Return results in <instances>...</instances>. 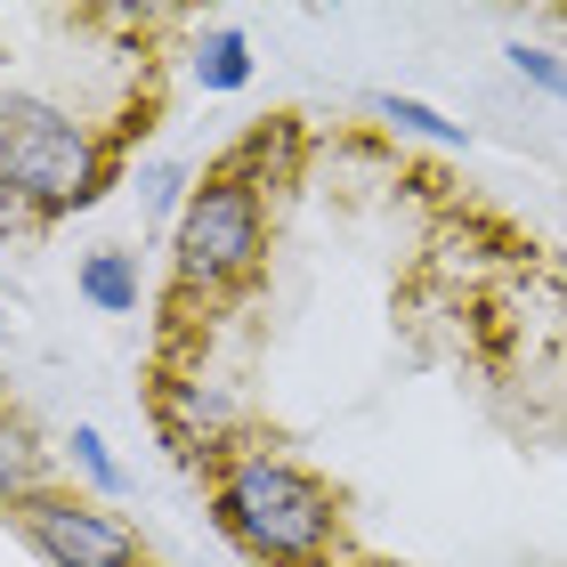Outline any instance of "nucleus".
<instances>
[{"mask_svg":"<svg viewBox=\"0 0 567 567\" xmlns=\"http://www.w3.org/2000/svg\"><path fill=\"white\" fill-rule=\"evenodd\" d=\"M171 251H178V284H187V292H227V284H244L260 268V251H268L260 187L236 178V171L203 178L187 219L171 227Z\"/></svg>","mask_w":567,"mask_h":567,"instance_id":"3","label":"nucleus"},{"mask_svg":"<svg viewBox=\"0 0 567 567\" xmlns=\"http://www.w3.org/2000/svg\"><path fill=\"white\" fill-rule=\"evenodd\" d=\"M503 58H511V73H519V82L551 90L559 106H567V58H559V49H544V41H503Z\"/></svg>","mask_w":567,"mask_h":567,"instance_id":"12","label":"nucleus"},{"mask_svg":"<svg viewBox=\"0 0 567 567\" xmlns=\"http://www.w3.org/2000/svg\"><path fill=\"white\" fill-rule=\"evenodd\" d=\"M0 171L41 203V219L90 212L106 195V154L97 138L49 97H0Z\"/></svg>","mask_w":567,"mask_h":567,"instance_id":"2","label":"nucleus"},{"mask_svg":"<svg viewBox=\"0 0 567 567\" xmlns=\"http://www.w3.org/2000/svg\"><path fill=\"white\" fill-rule=\"evenodd\" d=\"M227 430H236V398H227V381H203V373L163 381V437L178 454H212V446H227Z\"/></svg>","mask_w":567,"mask_h":567,"instance_id":"5","label":"nucleus"},{"mask_svg":"<svg viewBox=\"0 0 567 567\" xmlns=\"http://www.w3.org/2000/svg\"><path fill=\"white\" fill-rule=\"evenodd\" d=\"M82 300L97 308V317H138V300H146V276H138V251H122V244H97L90 260H82Z\"/></svg>","mask_w":567,"mask_h":567,"instance_id":"6","label":"nucleus"},{"mask_svg":"<svg viewBox=\"0 0 567 567\" xmlns=\"http://www.w3.org/2000/svg\"><path fill=\"white\" fill-rule=\"evenodd\" d=\"M0 495H9V511L49 495V454H41V437L24 422H0Z\"/></svg>","mask_w":567,"mask_h":567,"instance_id":"7","label":"nucleus"},{"mask_svg":"<svg viewBox=\"0 0 567 567\" xmlns=\"http://www.w3.org/2000/svg\"><path fill=\"white\" fill-rule=\"evenodd\" d=\"M138 203H146V212L154 219H187V203H195V187H187V163H146L138 171Z\"/></svg>","mask_w":567,"mask_h":567,"instance_id":"11","label":"nucleus"},{"mask_svg":"<svg viewBox=\"0 0 567 567\" xmlns=\"http://www.w3.org/2000/svg\"><path fill=\"white\" fill-rule=\"evenodd\" d=\"M17 527L49 567H138V535L131 519H114L106 503H82V495H33L17 503Z\"/></svg>","mask_w":567,"mask_h":567,"instance_id":"4","label":"nucleus"},{"mask_svg":"<svg viewBox=\"0 0 567 567\" xmlns=\"http://www.w3.org/2000/svg\"><path fill=\"white\" fill-rule=\"evenodd\" d=\"M0 332H9V324H0Z\"/></svg>","mask_w":567,"mask_h":567,"instance_id":"14","label":"nucleus"},{"mask_svg":"<svg viewBox=\"0 0 567 567\" xmlns=\"http://www.w3.org/2000/svg\"><path fill=\"white\" fill-rule=\"evenodd\" d=\"M212 503H219V527L260 567H324L332 535H341V511H332L324 478H308L292 454H268V446L227 454Z\"/></svg>","mask_w":567,"mask_h":567,"instance_id":"1","label":"nucleus"},{"mask_svg":"<svg viewBox=\"0 0 567 567\" xmlns=\"http://www.w3.org/2000/svg\"><path fill=\"white\" fill-rule=\"evenodd\" d=\"M24 227H41V203L24 195L9 171H0V244H9V236H24Z\"/></svg>","mask_w":567,"mask_h":567,"instance_id":"13","label":"nucleus"},{"mask_svg":"<svg viewBox=\"0 0 567 567\" xmlns=\"http://www.w3.org/2000/svg\"><path fill=\"white\" fill-rule=\"evenodd\" d=\"M65 454H73V471H82V478L97 486V503H114L122 486H131V471H122V462H114V446H106V430H97V422H73Z\"/></svg>","mask_w":567,"mask_h":567,"instance_id":"10","label":"nucleus"},{"mask_svg":"<svg viewBox=\"0 0 567 567\" xmlns=\"http://www.w3.org/2000/svg\"><path fill=\"white\" fill-rule=\"evenodd\" d=\"M251 82V49L236 24H212V33L195 41V90H212V97H236Z\"/></svg>","mask_w":567,"mask_h":567,"instance_id":"8","label":"nucleus"},{"mask_svg":"<svg viewBox=\"0 0 567 567\" xmlns=\"http://www.w3.org/2000/svg\"><path fill=\"white\" fill-rule=\"evenodd\" d=\"M138 567H146V559H138Z\"/></svg>","mask_w":567,"mask_h":567,"instance_id":"15","label":"nucleus"},{"mask_svg":"<svg viewBox=\"0 0 567 567\" xmlns=\"http://www.w3.org/2000/svg\"><path fill=\"white\" fill-rule=\"evenodd\" d=\"M373 114L390 122V131H405V138H430V146H471V131H462V122H446L437 106H422V97H405V90H373Z\"/></svg>","mask_w":567,"mask_h":567,"instance_id":"9","label":"nucleus"}]
</instances>
